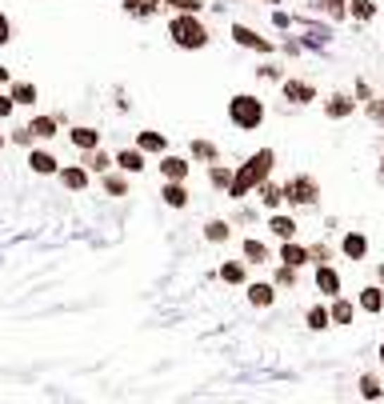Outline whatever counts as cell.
<instances>
[{
    "instance_id": "6da1fadb",
    "label": "cell",
    "mask_w": 384,
    "mask_h": 404,
    "mask_svg": "<svg viewBox=\"0 0 384 404\" xmlns=\"http://www.w3.org/2000/svg\"><path fill=\"white\" fill-rule=\"evenodd\" d=\"M273 164H276L273 148H264V152H256V157H252V160L244 164V169H240V172L233 176V184H228V192H233V196H244L248 188H256V184H261L264 176H268V172H273Z\"/></svg>"
},
{
    "instance_id": "7a4b0ae2",
    "label": "cell",
    "mask_w": 384,
    "mask_h": 404,
    "mask_svg": "<svg viewBox=\"0 0 384 404\" xmlns=\"http://www.w3.org/2000/svg\"><path fill=\"white\" fill-rule=\"evenodd\" d=\"M168 32H173V40L180 49H204V40H209V32H204V25L197 16H176Z\"/></svg>"
},
{
    "instance_id": "3957f363",
    "label": "cell",
    "mask_w": 384,
    "mask_h": 404,
    "mask_svg": "<svg viewBox=\"0 0 384 404\" xmlns=\"http://www.w3.org/2000/svg\"><path fill=\"white\" fill-rule=\"evenodd\" d=\"M228 116H233V124H240V128H256V124L264 121V109L256 97H236L233 104H228Z\"/></svg>"
},
{
    "instance_id": "277c9868",
    "label": "cell",
    "mask_w": 384,
    "mask_h": 404,
    "mask_svg": "<svg viewBox=\"0 0 384 404\" xmlns=\"http://www.w3.org/2000/svg\"><path fill=\"white\" fill-rule=\"evenodd\" d=\"M288 200H292V204H312V200H316V184H312L309 176H297V180L288 184Z\"/></svg>"
},
{
    "instance_id": "5b68a950",
    "label": "cell",
    "mask_w": 384,
    "mask_h": 404,
    "mask_svg": "<svg viewBox=\"0 0 384 404\" xmlns=\"http://www.w3.org/2000/svg\"><path fill=\"white\" fill-rule=\"evenodd\" d=\"M233 37H236V44H244V49H256V52H273V40L256 37L252 28H240V25H236V28H233Z\"/></svg>"
},
{
    "instance_id": "8992f818",
    "label": "cell",
    "mask_w": 384,
    "mask_h": 404,
    "mask_svg": "<svg viewBox=\"0 0 384 404\" xmlns=\"http://www.w3.org/2000/svg\"><path fill=\"white\" fill-rule=\"evenodd\" d=\"M28 164H32V172H37V176H52V172H56V157H52V152H32V157H28Z\"/></svg>"
},
{
    "instance_id": "52a82bcc",
    "label": "cell",
    "mask_w": 384,
    "mask_h": 404,
    "mask_svg": "<svg viewBox=\"0 0 384 404\" xmlns=\"http://www.w3.org/2000/svg\"><path fill=\"white\" fill-rule=\"evenodd\" d=\"M164 204H173V209H185V204H188V192H185V184H180V180L164 184Z\"/></svg>"
},
{
    "instance_id": "ba28073f",
    "label": "cell",
    "mask_w": 384,
    "mask_h": 404,
    "mask_svg": "<svg viewBox=\"0 0 384 404\" xmlns=\"http://www.w3.org/2000/svg\"><path fill=\"white\" fill-rule=\"evenodd\" d=\"M285 97L292 100V104H309L316 92H312V85H300V80H288L285 85Z\"/></svg>"
},
{
    "instance_id": "9c48e42d",
    "label": "cell",
    "mask_w": 384,
    "mask_h": 404,
    "mask_svg": "<svg viewBox=\"0 0 384 404\" xmlns=\"http://www.w3.org/2000/svg\"><path fill=\"white\" fill-rule=\"evenodd\" d=\"M316 288H321L324 296L340 293V276H336V269H321V272H316Z\"/></svg>"
},
{
    "instance_id": "30bf717a",
    "label": "cell",
    "mask_w": 384,
    "mask_h": 404,
    "mask_svg": "<svg viewBox=\"0 0 384 404\" xmlns=\"http://www.w3.org/2000/svg\"><path fill=\"white\" fill-rule=\"evenodd\" d=\"M161 172L168 176V180H185V176H188V164H185L180 157H164V160H161Z\"/></svg>"
},
{
    "instance_id": "8fae6325",
    "label": "cell",
    "mask_w": 384,
    "mask_h": 404,
    "mask_svg": "<svg viewBox=\"0 0 384 404\" xmlns=\"http://www.w3.org/2000/svg\"><path fill=\"white\" fill-rule=\"evenodd\" d=\"M61 180H64V188H73V192H85V188H88V172H85V169H64V172H61Z\"/></svg>"
},
{
    "instance_id": "7c38bea8",
    "label": "cell",
    "mask_w": 384,
    "mask_h": 404,
    "mask_svg": "<svg viewBox=\"0 0 384 404\" xmlns=\"http://www.w3.org/2000/svg\"><path fill=\"white\" fill-rule=\"evenodd\" d=\"M364 252H368V240H364L360 233H348V236H345V257H348V260H360Z\"/></svg>"
},
{
    "instance_id": "4fadbf2b",
    "label": "cell",
    "mask_w": 384,
    "mask_h": 404,
    "mask_svg": "<svg viewBox=\"0 0 384 404\" xmlns=\"http://www.w3.org/2000/svg\"><path fill=\"white\" fill-rule=\"evenodd\" d=\"M116 164H120L124 172H140L144 169V157H140V148H124L120 157H116Z\"/></svg>"
},
{
    "instance_id": "5bb4252c",
    "label": "cell",
    "mask_w": 384,
    "mask_h": 404,
    "mask_svg": "<svg viewBox=\"0 0 384 404\" xmlns=\"http://www.w3.org/2000/svg\"><path fill=\"white\" fill-rule=\"evenodd\" d=\"M280 260H285L288 269H300V264L309 260V252H304V248H300V245H292V240H288V245L280 248Z\"/></svg>"
},
{
    "instance_id": "9a60e30c",
    "label": "cell",
    "mask_w": 384,
    "mask_h": 404,
    "mask_svg": "<svg viewBox=\"0 0 384 404\" xmlns=\"http://www.w3.org/2000/svg\"><path fill=\"white\" fill-rule=\"evenodd\" d=\"M73 145L85 148V152H92V148L100 145V133H92V128H73Z\"/></svg>"
},
{
    "instance_id": "2e32d148",
    "label": "cell",
    "mask_w": 384,
    "mask_h": 404,
    "mask_svg": "<svg viewBox=\"0 0 384 404\" xmlns=\"http://www.w3.org/2000/svg\"><path fill=\"white\" fill-rule=\"evenodd\" d=\"M273 284H252V288H248V300H252V305L256 308H264V305H273Z\"/></svg>"
},
{
    "instance_id": "e0dca14e",
    "label": "cell",
    "mask_w": 384,
    "mask_h": 404,
    "mask_svg": "<svg viewBox=\"0 0 384 404\" xmlns=\"http://www.w3.org/2000/svg\"><path fill=\"white\" fill-rule=\"evenodd\" d=\"M360 308H364V312H380V308H384L380 288H364V293H360Z\"/></svg>"
},
{
    "instance_id": "ac0fdd59",
    "label": "cell",
    "mask_w": 384,
    "mask_h": 404,
    "mask_svg": "<svg viewBox=\"0 0 384 404\" xmlns=\"http://www.w3.org/2000/svg\"><path fill=\"white\" fill-rule=\"evenodd\" d=\"M28 128H32V136H40V140L56 136V121H52V116H37V121L28 124Z\"/></svg>"
},
{
    "instance_id": "d6986e66",
    "label": "cell",
    "mask_w": 384,
    "mask_h": 404,
    "mask_svg": "<svg viewBox=\"0 0 384 404\" xmlns=\"http://www.w3.org/2000/svg\"><path fill=\"white\" fill-rule=\"evenodd\" d=\"M137 145H140V152H164V136L161 133H140Z\"/></svg>"
},
{
    "instance_id": "ffe728a7",
    "label": "cell",
    "mask_w": 384,
    "mask_h": 404,
    "mask_svg": "<svg viewBox=\"0 0 384 404\" xmlns=\"http://www.w3.org/2000/svg\"><path fill=\"white\" fill-rule=\"evenodd\" d=\"M16 104H37V85H13Z\"/></svg>"
},
{
    "instance_id": "44dd1931",
    "label": "cell",
    "mask_w": 384,
    "mask_h": 404,
    "mask_svg": "<svg viewBox=\"0 0 384 404\" xmlns=\"http://www.w3.org/2000/svg\"><path fill=\"white\" fill-rule=\"evenodd\" d=\"M273 233L280 236V240H292V233H297V224L288 221V216H273Z\"/></svg>"
},
{
    "instance_id": "7402d4cb",
    "label": "cell",
    "mask_w": 384,
    "mask_h": 404,
    "mask_svg": "<svg viewBox=\"0 0 384 404\" xmlns=\"http://www.w3.org/2000/svg\"><path fill=\"white\" fill-rule=\"evenodd\" d=\"M221 276H224L228 284H240V281H244V264H236V260H228V264L221 269Z\"/></svg>"
},
{
    "instance_id": "603a6c76",
    "label": "cell",
    "mask_w": 384,
    "mask_h": 404,
    "mask_svg": "<svg viewBox=\"0 0 384 404\" xmlns=\"http://www.w3.org/2000/svg\"><path fill=\"white\" fill-rule=\"evenodd\" d=\"M328 320H333V312H324V308H312V312H309V329H312V332H321V329H328Z\"/></svg>"
},
{
    "instance_id": "cb8c5ba5",
    "label": "cell",
    "mask_w": 384,
    "mask_h": 404,
    "mask_svg": "<svg viewBox=\"0 0 384 404\" xmlns=\"http://www.w3.org/2000/svg\"><path fill=\"white\" fill-rule=\"evenodd\" d=\"M124 8L132 16H149L152 8H156V0H124Z\"/></svg>"
},
{
    "instance_id": "d4e9b609",
    "label": "cell",
    "mask_w": 384,
    "mask_h": 404,
    "mask_svg": "<svg viewBox=\"0 0 384 404\" xmlns=\"http://www.w3.org/2000/svg\"><path fill=\"white\" fill-rule=\"evenodd\" d=\"M333 320H336V324H348V320H352V305L336 300V305H333Z\"/></svg>"
},
{
    "instance_id": "484cf974",
    "label": "cell",
    "mask_w": 384,
    "mask_h": 404,
    "mask_svg": "<svg viewBox=\"0 0 384 404\" xmlns=\"http://www.w3.org/2000/svg\"><path fill=\"white\" fill-rule=\"evenodd\" d=\"M360 396H364V400H376V396H380V384H376L372 377H364L360 380Z\"/></svg>"
},
{
    "instance_id": "4316f807",
    "label": "cell",
    "mask_w": 384,
    "mask_h": 404,
    "mask_svg": "<svg viewBox=\"0 0 384 404\" xmlns=\"http://www.w3.org/2000/svg\"><path fill=\"white\" fill-rule=\"evenodd\" d=\"M261 192H264V204H268V209H276V204H280V196H285L280 188H276V184H264Z\"/></svg>"
},
{
    "instance_id": "83f0119b",
    "label": "cell",
    "mask_w": 384,
    "mask_h": 404,
    "mask_svg": "<svg viewBox=\"0 0 384 404\" xmlns=\"http://www.w3.org/2000/svg\"><path fill=\"white\" fill-rule=\"evenodd\" d=\"M348 112H352V104H348L345 97H336L333 104H328V116H348Z\"/></svg>"
},
{
    "instance_id": "f1b7e54d",
    "label": "cell",
    "mask_w": 384,
    "mask_h": 404,
    "mask_svg": "<svg viewBox=\"0 0 384 404\" xmlns=\"http://www.w3.org/2000/svg\"><path fill=\"white\" fill-rule=\"evenodd\" d=\"M192 152H197L200 160H212V157H216V145H209V140H197V145H192Z\"/></svg>"
},
{
    "instance_id": "f546056e",
    "label": "cell",
    "mask_w": 384,
    "mask_h": 404,
    "mask_svg": "<svg viewBox=\"0 0 384 404\" xmlns=\"http://www.w3.org/2000/svg\"><path fill=\"white\" fill-rule=\"evenodd\" d=\"M13 109H16L13 92H0V121H4V116H13Z\"/></svg>"
},
{
    "instance_id": "4dcf8cb0",
    "label": "cell",
    "mask_w": 384,
    "mask_h": 404,
    "mask_svg": "<svg viewBox=\"0 0 384 404\" xmlns=\"http://www.w3.org/2000/svg\"><path fill=\"white\" fill-rule=\"evenodd\" d=\"M244 252H248V260H264V257H268V252H264V245H256V240H248Z\"/></svg>"
},
{
    "instance_id": "1f68e13d",
    "label": "cell",
    "mask_w": 384,
    "mask_h": 404,
    "mask_svg": "<svg viewBox=\"0 0 384 404\" xmlns=\"http://www.w3.org/2000/svg\"><path fill=\"white\" fill-rule=\"evenodd\" d=\"M104 188H109L112 196H124V188H128V184H124L120 176H109V180H104Z\"/></svg>"
},
{
    "instance_id": "d6a6232c",
    "label": "cell",
    "mask_w": 384,
    "mask_h": 404,
    "mask_svg": "<svg viewBox=\"0 0 384 404\" xmlns=\"http://www.w3.org/2000/svg\"><path fill=\"white\" fill-rule=\"evenodd\" d=\"M173 8H180V13H197L200 8V0H168Z\"/></svg>"
},
{
    "instance_id": "836d02e7",
    "label": "cell",
    "mask_w": 384,
    "mask_h": 404,
    "mask_svg": "<svg viewBox=\"0 0 384 404\" xmlns=\"http://www.w3.org/2000/svg\"><path fill=\"white\" fill-rule=\"evenodd\" d=\"M224 236H228V224H209V240H224Z\"/></svg>"
},
{
    "instance_id": "e575fe53",
    "label": "cell",
    "mask_w": 384,
    "mask_h": 404,
    "mask_svg": "<svg viewBox=\"0 0 384 404\" xmlns=\"http://www.w3.org/2000/svg\"><path fill=\"white\" fill-rule=\"evenodd\" d=\"M352 16H372V4L368 0H352Z\"/></svg>"
},
{
    "instance_id": "d590c367",
    "label": "cell",
    "mask_w": 384,
    "mask_h": 404,
    "mask_svg": "<svg viewBox=\"0 0 384 404\" xmlns=\"http://www.w3.org/2000/svg\"><path fill=\"white\" fill-rule=\"evenodd\" d=\"M8 37H13V28H8V16L0 13V44H8Z\"/></svg>"
},
{
    "instance_id": "8d00e7d4",
    "label": "cell",
    "mask_w": 384,
    "mask_h": 404,
    "mask_svg": "<svg viewBox=\"0 0 384 404\" xmlns=\"http://www.w3.org/2000/svg\"><path fill=\"white\" fill-rule=\"evenodd\" d=\"M324 8H328V13H336V16H340V13H345V0H324Z\"/></svg>"
},
{
    "instance_id": "74e56055",
    "label": "cell",
    "mask_w": 384,
    "mask_h": 404,
    "mask_svg": "<svg viewBox=\"0 0 384 404\" xmlns=\"http://www.w3.org/2000/svg\"><path fill=\"white\" fill-rule=\"evenodd\" d=\"M88 164H92V169H100V172H104V169H109V157H100V152H97V157L88 160Z\"/></svg>"
},
{
    "instance_id": "f35d334b",
    "label": "cell",
    "mask_w": 384,
    "mask_h": 404,
    "mask_svg": "<svg viewBox=\"0 0 384 404\" xmlns=\"http://www.w3.org/2000/svg\"><path fill=\"white\" fill-rule=\"evenodd\" d=\"M4 80H8V68H0V85H4Z\"/></svg>"
},
{
    "instance_id": "ab89813d",
    "label": "cell",
    "mask_w": 384,
    "mask_h": 404,
    "mask_svg": "<svg viewBox=\"0 0 384 404\" xmlns=\"http://www.w3.org/2000/svg\"><path fill=\"white\" fill-rule=\"evenodd\" d=\"M0 148H4V136H0Z\"/></svg>"
},
{
    "instance_id": "60d3db41",
    "label": "cell",
    "mask_w": 384,
    "mask_h": 404,
    "mask_svg": "<svg viewBox=\"0 0 384 404\" xmlns=\"http://www.w3.org/2000/svg\"><path fill=\"white\" fill-rule=\"evenodd\" d=\"M380 360H384V348H380Z\"/></svg>"
},
{
    "instance_id": "b9f144b4",
    "label": "cell",
    "mask_w": 384,
    "mask_h": 404,
    "mask_svg": "<svg viewBox=\"0 0 384 404\" xmlns=\"http://www.w3.org/2000/svg\"><path fill=\"white\" fill-rule=\"evenodd\" d=\"M273 4H276V0H273Z\"/></svg>"
}]
</instances>
